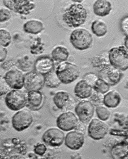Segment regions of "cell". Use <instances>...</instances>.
<instances>
[{"label":"cell","mask_w":128,"mask_h":159,"mask_svg":"<svg viewBox=\"0 0 128 159\" xmlns=\"http://www.w3.org/2000/svg\"><path fill=\"white\" fill-rule=\"evenodd\" d=\"M87 16V11L84 6L75 3L72 4L64 11L62 19L69 27L76 28L85 23Z\"/></svg>","instance_id":"1"},{"label":"cell","mask_w":128,"mask_h":159,"mask_svg":"<svg viewBox=\"0 0 128 159\" xmlns=\"http://www.w3.org/2000/svg\"><path fill=\"white\" fill-rule=\"evenodd\" d=\"M60 82L68 84L74 82L79 77L80 70L75 64L68 61L61 62L55 70Z\"/></svg>","instance_id":"2"},{"label":"cell","mask_w":128,"mask_h":159,"mask_svg":"<svg viewBox=\"0 0 128 159\" xmlns=\"http://www.w3.org/2000/svg\"><path fill=\"white\" fill-rule=\"evenodd\" d=\"M110 64L113 66L125 71L128 68V50L124 46L113 48L108 52Z\"/></svg>","instance_id":"3"},{"label":"cell","mask_w":128,"mask_h":159,"mask_svg":"<svg viewBox=\"0 0 128 159\" xmlns=\"http://www.w3.org/2000/svg\"><path fill=\"white\" fill-rule=\"evenodd\" d=\"M93 41L92 35L84 29H76L70 35V43L73 47L79 50H85L89 48Z\"/></svg>","instance_id":"4"},{"label":"cell","mask_w":128,"mask_h":159,"mask_svg":"<svg viewBox=\"0 0 128 159\" xmlns=\"http://www.w3.org/2000/svg\"><path fill=\"white\" fill-rule=\"evenodd\" d=\"M5 103L11 110L15 111L20 110L28 103L27 95L20 90H12L6 94Z\"/></svg>","instance_id":"5"},{"label":"cell","mask_w":128,"mask_h":159,"mask_svg":"<svg viewBox=\"0 0 128 159\" xmlns=\"http://www.w3.org/2000/svg\"><path fill=\"white\" fill-rule=\"evenodd\" d=\"M3 3L9 10L24 15H29L36 6L35 2L32 1L8 0L3 1Z\"/></svg>","instance_id":"6"},{"label":"cell","mask_w":128,"mask_h":159,"mask_svg":"<svg viewBox=\"0 0 128 159\" xmlns=\"http://www.w3.org/2000/svg\"><path fill=\"white\" fill-rule=\"evenodd\" d=\"M33 122L31 113L26 109L18 111L12 116V125L15 130L22 132L30 127Z\"/></svg>","instance_id":"7"},{"label":"cell","mask_w":128,"mask_h":159,"mask_svg":"<svg viewBox=\"0 0 128 159\" xmlns=\"http://www.w3.org/2000/svg\"><path fill=\"white\" fill-rule=\"evenodd\" d=\"M45 85V76L35 71L24 75V87L27 91H39Z\"/></svg>","instance_id":"8"},{"label":"cell","mask_w":128,"mask_h":159,"mask_svg":"<svg viewBox=\"0 0 128 159\" xmlns=\"http://www.w3.org/2000/svg\"><path fill=\"white\" fill-rule=\"evenodd\" d=\"M98 76L110 86H113L120 82L123 74L119 69L110 64L101 69L98 72Z\"/></svg>","instance_id":"9"},{"label":"cell","mask_w":128,"mask_h":159,"mask_svg":"<svg viewBox=\"0 0 128 159\" xmlns=\"http://www.w3.org/2000/svg\"><path fill=\"white\" fill-rule=\"evenodd\" d=\"M53 101L59 109L64 111L72 109L76 104V100L72 95L63 91L56 93L53 97Z\"/></svg>","instance_id":"10"},{"label":"cell","mask_w":128,"mask_h":159,"mask_svg":"<svg viewBox=\"0 0 128 159\" xmlns=\"http://www.w3.org/2000/svg\"><path fill=\"white\" fill-rule=\"evenodd\" d=\"M64 134L57 128L48 129L42 136V140L47 145L51 147H59L64 141Z\"/></svg>","instance_id":"11"},{"label":"cell","mask_w":128,"mask_h":159,"mask_svg":"<svg viewBox=\"0 0 128 159\" xmlns=\"http://www.w3.org/2000/svg\"><path fill=\"white\" fill-rule=\"evenodd\" d=\"M94 105L90 101L83 100L81 101L76 105L75 112L80 121L88 123L90 121L94 115Z\"/></svg>","instance_id":"12"},{"label":"cell","mask_w":128,"mask_h":159,"mask_svg":"<svg viewBox=\"0 0 128 159\" xmlns=\"http://www.w3.org/2000/svg\"><path fill=\"white\" fill-rule=\"evenodd\" d=\"M108 125L99 119L92 120L88 126V136L94 140L102 139L107 134L108 132Z\"/></svg>","instance_id":"13"},{"label":"cell","mask_w":128,"mask_h":159,"mask_svg":"<svg viewBox=\"0 0 128 159\" xmlns=\"http://www.w3.org/2000/svg\"><path fill=\"white\" fill-rule=\"evenodd\" d=\"M78 122L75 114L71 112H67L58 117L56 124L60 130L68 132L75 129Z\"/></svg>","instance_id":"14"},{"label":"cell","mask_w":128,"mask_h":159,"mask_svg":"<svg viewBox=\"0 0 128 159\" xmlns=\"http://www.w3.org/2000/svg\"><path fill=\"white\" fill-rule=\"evenodd\" d=\"M11 89L20 90L24 87V74L17 69L9 70L4 76Z\"/></svg>","instance_id":"15"},{"label":"cell","mask_w":128,"mask_h":159,"mask_svg":"<svg viewBox=\"0 0 128 159\" xmlns=\"http://www.w3.org/2000/svg\"><path fill=\"white\" fill-rule=\"evenodd\" d=\"M54 61L49 56H41L35 61L34 64L35 71L39 74L45 75L54 70Z\"/></svg>","instance_id":"16"},{"label":"cell","mask_w":128,"mask_h":159,"mask_svg":"<svg viewBox=\"0 0 128 159\" xmlns=\"http://www.w3.org/2000/svg\"><path fill=\"white\" fill-rule=\"evenodd\" d=\"M65 146L72 150H78L83 146L84 135L77 131L67 134L64 138Z\"/></svg>","instance_id":"17"},{"label":"cell","mask_w":128,"mask_h":159,"mask_svg":"<svg viewBox=\"0 0 128 159\" xmlns=\"http://www.w3.org/2000/svg\"><path fill=\"white\" fill-rule=\"evenodd\" d=\"M93 88L84 80L79 81L74 89L76 96L81 99L90 98L93 93Z\"/></svg>","instance_id":"18"},{"label":"cell","mask_w":128,"mask_h":159,"mask_svg":"<svg viewBox=\"0 0 128 159\" xmlns=\"http://www.w3.org/2000/svg\"><path fill=\"white\" fill-rule=\"evenodd\" d=\"M112 10V5L106 0H98L93 5L94 13L97 16L104 17L107 16Z\"/></svg>","instance_id":"19"},{"label":"cell","mask_w":128,"mask_h":159,"mask_svg":"<svg viewBox=\"0 0 128 159\" xmlns=\"http://www.w3.org/2000/svg\"><path fill=\"white\" fill-rule=\"evenodd\" d=\"M128 142L123 141L113 146L111 150L112 157L115 159H123L128 157Z\"/></svg>","instance_id":"20"},{"label":"cell","mask_w":128,"mask_h":159,"mask_svg":"<svg viewBox=\"0 0 128 159\" xmlns=\"http://www.w3.org/2000/svg\"><path fill=\"white\" fill-rule=\"evenodd\" d=\"M44 29V26L42 22L36 20L28 21L23 25L24 31L32 34H38Z\"/></svg>","instance_id":"21"},{"label":"cell","mask_w":128,"mask_h":159,"mask_svg":"<svg viewBox=\"0 0 128 159\" xmlns=\"http://www.w3.org/2000/svg\"><path fill=\"white\" fill-rule=\"evenodd\" d=\"M121 101L120 95L116 91H110L104 96L103 103L108 108L117 107L120 103Z\"/></svg>","instance_id":"22"},{"label":"cell","mask_w":128,"mask_h":159,"mask_svg":"<svg viewBox=\"0 0 128 159\" xmlns=\"http://www.w3.org/2000/svg\"><path fill=\"white\" fill-rule=\"evenodd\" d=\"M28 103L34 109H38L42 106L43 101V94L40 91H31L28 92Z\"/></svg>","instance_id":"23"},{"label":"cell","mask_w":128,"mask_h":159,"mask_svg":"<svg viewBox=\"0 0 128 159\" xmlns=\"http://www.w3.org/2000/svg\"><path fill=\"white\" fill-rule=\"evenodd\" d=\"M69 56V53L67 48L62 46L55 48L51 52L52 58L54 61L63 62L67 61Z\"/></svg>","instance_id":"24"},{"label":"cell","mask_w":128,"mask_h":159,"mask_svg":"<svg viewBox=\"0 0 128 159\" xmlns=\"http://www.w3.org/2000/svg\"><path fill=\"white\" fill-rule=\"evenodd\" d=\"M91 64L94 67L100 69L109 65L110 64L108 57V52H102L94 56L91 60Z\"/></svg>","instance_id":"25"},{"label":"cell","mask_w":128,"mask_h":159,"mask_svg":"<svg viewBox=\"0 0 128 159\" xmlns=\"http://www.w3.org/2000/svg\"><path fill=\"white\" fill-rule=\"evenodd\" d=\"M91 30L95 36L102 37L107 33L108 26L103 21L97 20L94 21L91 24Z\"/></svg>","instance_id":"26"},{"label":"cell","mask_w":128,"mask_h":159,"mask_svg":"<svg viewBox=\"0 0 128 159\" xmlns=\"http://www.w3.org/2000/svg\"><path fill=\"white\" fill-rule=\"evenodd\" d=\"M45 76V85L49 88L54 89L60 86L61 83L53 70Z\"/></svg>","instance_id":"27"},{"label":"cell","mask_w":128,"mask_h":159,"mask_svg":"<svg viewBox=\"0 0 128 159\" xmlns=\"http://www.w3.org/2000/svg\"><path fill=\"white\" fill-rule=\"evenodd\" d=\"M12 36L10 33L5 29H0V46L6 48L10 45Z\"/></svg>","instance_id":"28"},{"label":"cell","mask_w":128,"mask_h":159,"mask_svg":"<svg viewBox=\"0 0 128 159\" xmlns=\"http://www.w3.org/2000/svg\"><path fill=\"white\" fill-rule=\"evenodd\" d=\"M110 87V86L107 83L99 78L93 87V89L97 92L104 94L106 93L109 90Z\"/></svg>","instance_id":"29"},{"label":"cell","mask_w":128,"mask_h":159,"mask_svg":"<svg viewBox=\"0 0 128 159\" xmlns=\"http://www.w3.org/2000/svg\"><path fill=\"white\" fill-rule=\"evenodd\" d=\"M95 111L97 116L101 120L105 121L109 119L110 112L105 107L102 106L97 107Z\"/></svg>","instance_id":"30"},{"label":"cell","mask_w":128,"mask_h":159,"mask_svg":"<svg viewBox=\"0 0 128 159\" xmlns=\"http://www.w3.org/2000/svg\"><path fill=\"white\" fill-rule=\"evenodd\" d=\"M34 63L29 59L28 61H24V59H22L18 60L16 64L18 67L24 71H31L32 67H34Z\"/></svg>","instance_id":"31"},{"label":"cell","mask_w":128,"mask_h":159,"mask_svg":"<svg viewBox=\"0 0 128 159\" xmlns=\"http://www.w3.org/2000/svg\"><path fill=\"white\" fill-rule=\"evenodd\" d=\"M104 95L100 93L94 91L90 97V101L94 106H100L103 103Z\"/></svg>","instance_id":"32"},{"label":"cell","mask_w":128,"mask_h":159,"mask_svg":"<svg viewBox=\"0 0 128 159\" xmlns=\"http://www.w3.org/2000/svg\"><path fill=\"white\" fill-rule=\"evenodd\" d=\"M98 78V75L93 72L87 73L82 77L83 80L91 86L92 88Z\"/></svg>","instance_id":"33"},{"label":"cell","mask_w":128,"mask_h":159,"mask_svg":"<svg viewBox=\"0 0 128 159\" xmlns=\"http://www.w3.org/2000/svg\"><path fill=\"white\" fill-rule=\"evenodd\" d=\"M12 17L10 10L7 8H0V23H4L10 20Z\"/></svg>","instance_id":"34"},{"label":"cell","mask_w":128,"mask_h":159,"mask_svg":"<svg viewBox=\"0 0 128 159\" xmlns=\"http://www.w3.org/2000/svg\"><path fill=\"white\" fill-rule=\"evenodd\" d=\"M44 44L42 43L40 38H36L35 43L32 46V52L34 54H38L43 51Z\"/></svg>","instance_id":"35"},{"label":"cell","mask_w":128,"mask_h":159,"mask_svg":"<svg viewBox=\"0 0 128 159\" xmlns=\"http://www.w3.org/2000/svg\"><path fill=\"white\" fill-rule=\"evenodd\" d=\"M4 77L0 76V97L6 95L10 89Z\"/></svg>","instance_id":"36"},{"label":"cell","mask_w":128,"mask_h":159,"mask_svg":"<svg viewBox=\"0 0 128 159\" xmlns=\"http://www.w3.org/2000/svg\"><path fill=\"white\" fill-rule=\"evenodd\" d=\"M47 150L46 146L42 143H38L34 146L33 149L35 154L39 156H43L46 153Z\"/></svg>","instance_id":"37"},{"label":"cell","mask_w":128,"mask_h":159,"mask_svg":"<svg viewBox=\"0 0 128 159\" xmlns=\"http://www.w3.org/2000/svg\"><path fill=\"white\" fill-rule=\"evenodd\" d=\"M128 15H126L122 18L120 22L121 29L126 36L128 35Z\"/></svg>","instance_id":"38"},{"label":"cell","mask_w":128,"mask_h":159,"mask_svg":"<svg viewBox=\"0 0 128 159\" xmlns=\"http://www.w3.org/2000/svg\"><path fill=\"white\" fill-rule=\"evenodd\" d=\"M15 64H16V63L13 60H5L3 62H2V64L1 65V67L3 70L8 71Z\"/></svg>","instance_id":"39"},{"label":"cell","mask_w":128,"mask_h":159,"mask_svg":"<svg viewBox=\"0 0 128 159\" xmlns=\"http://www.w3.org/2000/svg\"><path fill=\"white\" fill-rule=\"evenodd\" d=\"M8 51L6 48L0 46V62H2L7 58Z\"/></svg>","instance_id":"40"},{"label":"cell","mask_w":128,"mask_h":159,"mask_svg":"<svg viewBox=\"0 0 128 159\" xmlns=\"http://www.w3.org/2000/svg\"><path fill=\"white\" fill-rule=\"evenodd\" d=\"M86 124L83 123L81 121L78 122V124L75 128V131L80 132L84 134L86 130Z\"/></svg>","instance_id":"41"},{"label":"cell","mask_w":128,"mask_h":159,"mask_svg":"<svg viewBox=\"0 0 128 159\" xmlns=\"http://www.w3.org/2000/svg\"><path fill=\"white\" fill-rule=\"evenodd\" d=\"M110 134L113 135L125 136L127 137L128 136V131H125L124 130H111L110 131Z\"/></svg>","instance_id":"42"},{"label":"cell","mask_w":128,"mask_h":159,"mask_svg":"<svg viewBox=\"0 0 128 159\" xmlns=\"http://www.w3.org/2000/svg\"><path fill=\"white\" fill-rule=\"evenodd\" d=\"M128 36H126L124 39V46L128 50Z\"/></svg>","instance_id":"43"}]
</instances>
